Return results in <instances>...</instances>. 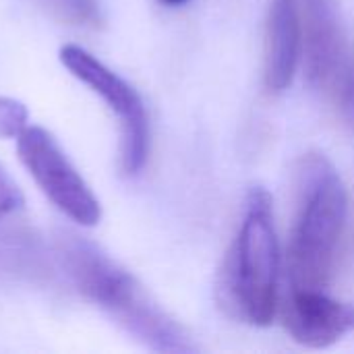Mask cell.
<instances>
[{
	"instance_id": "obj_1",
	"label": "cell",
	"mask_w": 354,
	"mask_h": 354,
	"mask_svg": "<svg viewBox=\"0 0 354 354\" xmlns=\"http://www.w3.org/2000/svg\"><path fill=\"white\" fill-rule=\"evenodd\" d=\"M64 261L77 288L149 351L197 353L185 328L168 315L147 288L102 247L79 236L62 243Z\"/></svg>"
},
{
	"instance_id": "obj_2",
	"label": "cell",
	"mask_w": 354,
	"mask_h": 354,
	"mask_svg": "<svg viewBox=\"0 0 354 354\" xmlns=\"http://www.w3.org/2000/svg\"><path fill=\"white\" fill-rule=\"evenodd\" d=\"M348 216V193L324 153H305L297 164V212L286 249L290 290H324Z\"/></svg>"
},
{
	"instance_id": "obj_3",
	"label": "cell",
	"mask_w": 354,
	"mask_h": 354,
	"mask_svg": "<svg viewBox=\"0 0 354 354\" xmlns=\"http://www.w3.org/2000/svg\"><path fill=\"white\" fill-rule=\"evenodd\" d=\"M272 205V195L263 187L249 191L241 228L216 282L220 309L234 322L255 328L270 326L278 309L280 247Z\"/></svg>"
},
{
	"instance_id": "obj_4",
	"label": "cell",
	"mask_w": 354,
	"mask_h": 354,
	"mask_svg": "<svg viewBox=\"0 0 354 354\" xmlns=\"http://www.w3.org/2000/svg\"><path fill=\"white\" fill-rule=\"evenodd\" d=\"M303 62L313 91L354 131V44L334 0H299Z\"/></svg>"
},
{
	"instance_id": "obj_5",
	"label": "cell",
	"mask_w": 354,
	"mask_h": 354,
	"mask_svg": "<svg viewBox=\"0 0 354 354\" xmlns=\"http://www.w3.org/2000/svg\"><path fill=\"white\" fill-rule=\"evenodd\" d=\"M64 68L97 93L120 120V170L135 176L143 170L149 156V116L137 89L118 73L89 54L85 48L66 44L60 48Z\"/></svg>"
},
{
	"instance_id": "obj_6",
	"label": "cell",
	"mask_w": 354,
	"mask_h": 354,
	"mask_svg": "<svg viewBox=\"0 0 354 354\" xmlns=\"http://www.w3.org/2000/svg\"><path fill=\"white\" fill-rule=\"evenodd\" d=\"M17 153L41 193L75 224L95 226L102 205L56 137L44 127H27L17 137Z\"/></svg>"
},
{
	"instance_id": "obj_7",
	"label": "cell",
	"mask_w": 354,
	"mask_h": 354,
	"mask_svg": "<svg viewBox=\"0 0 354 354\" xmlns=\"http://www.w3.org/2000/svg\"><path fill=\"white\" fill-rule=\"evenodd\" d=\"M284 328L305 348H330L354 330V307L324 290H290L284 303Z\"/></svg>"
},
{
	"instance_id": "obj_8",
	"label": "cell",
	"mask_w": 354,
	"mask_h": 354,
	"mask_svg": "<svg viewBox=\"0 0 354 354\" xmlns=\"http://www.w3.org/2000/svg\"><path fill=\"white\" fill-rule=\"evenodd\" d=\"M303 56V23L299 0H270L263 39V87L278 95L295 79Z\"/></svg>"
},
{
	"instance_id": "obj_9",
	"label": "cell",
	"mask_w": 354,
	"mask_h": 354,
	"mask_svg": "<svg viewBox=\"0 0 354 354\" xmlns=\"http://www.w3.org/2000/svg\"><path fill=\"white\" fill-rule=\"evenodd\" d=\"M48 8L71 25H102V10L97 0H46Z\"/></svg>"
},
{
	"instance_id": "obj_10",
	"label": "cell",
	"mask_w": 354,
	"mask_h": 354,
	"mask_svg": "<svg viewBox=\"0 0 354 354\" xmlns=\"http://www.w3.org/2000/svg\"><path fill=\"white\" fill-rule=\"evenodd\" d=\"M29 110L23 102L15 97L0 95V137L17 139L29 124Z\"/></svg>"
},
{
	"instance_id": "obj_11",
	"label": "cell",
	"mask_w": 354,
	"mask_h": 354,
	"mask_svg": "<svg viewBox=\"0 0 354 354\" xmlns=\"http://www.w3.org/2000/svg\"><path fill=\"white\" fill-rule=\"evenodd\" d=\"M25 205V197L23 191L19 189V185L12 180V176L8 174V170L0 164V220L21 212Z\"/></svg>"
},
{
	"instance_id": "obj_12",
	"label": "cell",
	"mask_w": 354,
	"mask_h": 354,
	"mask_svg": "<svg viewBox=\"0 0 354 354\" xmlns=\"http://www.w3.org/2000/svg\"><path fill=\"white\" fill-rule=\"evenodd\" d=\"M164 4H170V6H180V4H185V2H189V0H162Z\"/></svg>"
}]
</instances>
